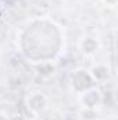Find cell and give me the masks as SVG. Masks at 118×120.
<instances>
[{"label": "cell", "instance_id": "obj_2", "mask_svg": "<svg viewBox=\"0 0 118 120\" xmlns=\"http://www.w3.org/2000/svg\"><path fill=\"white\" fill-rule=\"evenodd\" d=\"M81 95H82L81 101H82V103L86 109H96V106L101 101L100 91L96 90V88H89V90L81 92Z\"/></svg>", "mask_w": 118, "mask_h": 120}, {"label": "cell", "instance_id": "obj_6", "mask_svg": "<svg viewBox=\"0 0 118 120\" xmlns=\"http://www.w3.org/2000/svg\"><path fill=\"white\" fill-rule=\"evenodd\" d=\"M36 120H40V119H36Z\"/></svg>", "mask_w": 118, "mask_h": 120}, {"label": "cell", "instance_id": "obj_1", "mask_svg": "<svg viewBox=\"0 0 118 120\" xmlns=\"http://www.w3.org/2000/svg\"><path fill=\"white\" fill-rule=\"evenodd\" d=\"M27 106L32 113L38 115L47 108V98L40 92H33L27 98Z\"/></svg>", "mask_w": 118, "mask_h": 120}, {"label": "cell", "instance_id": "obj_4", "mask_svg": "<svg viewBox=\"0 0 118 120\" xmlns=\"http://www.w3.org/2000/svg\"><path fill=\"white\" fill-rule=\"evenodd\" d=\"M104 3H106V6H108V7H114L115 4H117V0H103Z\"/></svg>", "mask_w": 118, "mask_h": 120}, {"label": "cell", "instance_id": "obj_5", "mask_svg": "<svg viewBox=\"0 0 118 120\" xmlns=\"http://www.w3.org/2000/svg\"><path fill=\"white\" fill-rule=\"evenodd\" d=\"M0 120H8V116L3 112H0Z\"/></svg>", "mask_w": 118, "mask_h": 120}, {"label": "cell", "instance_id": "obj_3", "mask_svg": "<svg viewBox=\"0 0 118 120\" xmlns=\"http://www.w3.org/2000/svg\"><path fill=\"white\" fill-rule=\"evenodd\" d=\"M97 48H99V42L94 39V38H85L82 42H81V49H82V52L83 53H86V55H93L96 50H97Z\"/></svg>", "mask_w": 118, "mask_h": 120}]
</instances>
